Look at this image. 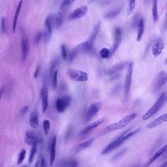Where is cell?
I'll return each instance as SVG.
<instances>
[{
  "label": "cell",
  "mask_w": 167,
  "mask_h": 167,
  "mask_svg": "<svg viewBox=\"0 0 167 167\" xmlns=\"http://www.w3.org/2000/svg\"><path fill=\"white\" fill-rule=\"evenodd\" d=\"M30 124L33 128H37L39 126L38 117L37 112H33L30 115Z\"/></svg>",
  "instance_id": "26"
},
{
  "label": "cell",
  "mask_w": 167,
  "mask_h": 167,
  "mask_svg": "<svg viewBox=\"0 0 167 167\" xmlns=\"http://www.w3.org/2000/svg\"><path fill=\"white\" fill-rule=\"evenodd\" d=\"M40 96L42 100V110L43 113L46 112L48 107V89L44 87L41 89Z\"/></svg>",
  "instance_id": "15"
},
{
  "label": "cell",
  "mask_w": 167,
  "mask_h": 167,
  "mask_svg": "<svg viewBox=\"0 0 167 167\" xmlns=\"http://www.w3.org/2000/svg\"><path fill=\"white\" fill-rule=\"evenodd\" d=\"M166 151H167V145H166L165 146L162 147L161 149L157 151V152H156L152 157H151L148 161H147L146 164V167L150 166V165L157 159V158H159L162 155H163L164 153L166 152Z\"/></svg>",
  "instance_id": "21"
},
{
  "label": "cell",
  "mask_w": 167,
  "mask_h": 167,
  "mask_svg": "<svg viewBox=\"0 0 167 167\" xmlns=\"http://www.w3.org/2000/svg\"><path fill=\"white\" fill-rule=\"evenodd\" d=\"M28 109H29V107L28 106H26V107H24L20 109V114L22 115H24L26 113V112L28 111Z\"/></svg>",
  "instance_id": "45"
},
{
  "label": "cell",
  "mask_w": 167,
  "mask_h": 167,
  "mask_svg": "<svg viewBox=\"0 0 167 167\" xmlns=\"http://www.w3.org/2000/svg\"><path fill=\"white\" fill-rule=\"evenodd\" d=\"M22 60L25 61L29 51V44L28 39L26 37L23 36L22 39Z\"/></svg>",
  "instance_id": "19"
},
{
  "label": "cell",
  "mask_w": 167,
  "mask_h": 167,
  "mask_svg": "<svg viewBox=\"0 0 167 167\" xmlns=\"http://www.w3.org/2000/svg\"><path fill=\"white\" fill-rule=\"evenodd\" d=\"M167 100V95L165 92H163L160 95L156 102L152 107L146 113L142 116V119L143 120H147L158 112L162 106L166 103Z\"/></svg>",
  "instance_id": "3"
},
{
  "label": "cell",
  "mask_w": 167,
  "mask_h": 167,
  "mask_svg": "<svg viewBox=\"0 0 167 167\" xmlns=\"http://www.w3.org/2000/svg\"><path fill=\"white\" fill-rule=\"evenodd\" d=\"M37 146H32V148L30 149V153L28 159V163L30 165L32 164L34 160L35 154L37 152Z\"/></svg>",
  "instance_id": "31"
},
{
  "label": "cell",
  "mask_w": 167,
  "mask_h": 167,
  "mask_svg": "<svg viewBox=\"0 0 167 167\" xmlns=\"http://www.w3.org/2000/svg\"><path fill=\"white\" fill-rule=\"evenodd\" d=\"M158 0H152V19L154 22H156L158 20Z\"/></svg>",
  "instance_id": "29"
},
{
  "label": "cell",
  "mask_w": 167,
  "mask_h": 167,
  "mask_svg": "<svg viewBox=\"0 0 167 167\" xmlns=\"http://www.w3.org/2000/svg\"><path fill=\"white\" fill-rule=\"evenodd\" d=\"M61 167H78V162L75 159H67L62 160L60 163Z\"/></svg>",
  "instance_id": "22"
},
{
  "label": "cell",
  "mask_w": 167,
  "mask_h": 167,
  "mask_svg": "<svg viewBox=\"0 0 167 167\" xmlns=\"http://www.w3.org/2000/svg\"><path fill=\"white\" fill-rule=\"evenodd\" d=\"M26 155V151L25 149H21V151L20 152V153H19L18 158L17 165H19L23 163L25 158Z\"/></svg>",
  "instance_id": "34"
},
{
  "label": "cell",
  "mask_w": 167,
  "mask_h": 167,
  "mask_svg": "<svg viewBox=\"0 0 167 167\" xmlns=\"http://www.w3.org/2000/svg\"><path fill=\"white\" fill-rule=\"evenodd\" d=\"M94 141V138H91L88 140L86 141L85 142H82V143L78 145L75 148V153H78V152H81V151H83L84 149L87 148L88 147H90L93 144Z\"/></svg>",
  "instance_id": "20"
},
{
  "label": "cell",
  "mask_w": 167,
  "mask_h": 167,
  "mask_svg": "<svg viewBox=\"0 0 167 167\" xmlns=\"http://www.w3.org/2000/svg\"><path fill=\"white\" fill-rule=\"evenodd\" d=\"M4 88H2L0 89V100H1V99L2 96V94H3V92H4Z\"/></svg>",
  "instance_id": "49"
},
{
  "label": "cell",
  "mask_w": 167,
  "mask_h": 167,
  "mask_svg": "<svg viewBox=\"0 0 167 167\" xmlns=\"http://www.w3.org/2000/svg\"><path fill=\"white\" fill-rule=\"evenodd\" d=\"M127 64H128L127 62H123V63H120L118 64L113 65V67L108 68L107 70V74L110 75H113L116 74L117 72L124 69V68L127 67Z\"/></svg>",
  "instance_id": "16"
},
{
  "label": "cell",
  "mask_w": 167,
  "mask_h": 167,
  "mask_svg": "<svg viewBox=\"0 0 167 167\" xmlns=\"http://www.w3.org/2000/svg\"><path fill=\"white\" fill-rule=\"evenodd\" d=\"M50 121L48 120H45L44 121L43 123V130L44 133L46 136L48 135L49 131L50 129Z\"/></svg>",
  "instance_id": "35"
},
{
  "label": "cell",
  "mask_w": 167,
  "mask_h": 167,
  "mask_svg": "<svg viewBox=\"0 0 167 167\" xmlns=\"http://www.w3.org/2000/svg\"><path fill=\"white\" fill-rule=\"evenodd\" d=\"M167 113L162 114V115L160 116L159 117L156 118L155 120H153L152 122L149 123L147 126V128L152 129L157 126H159L160 125H161L164 122L167 121Z\"/></svg>",
  "instance_id": "18"
},
{
  "label": "cell",
  "mask_w": 167,
  "mask_h": 167,
  "mask_svg": "<svg viewBox=\"0 0 167 167\" xmlns=\"http://www.w3.org/2000/svg\"><path fill=\"white\" fill-rule=\"evenodd\" d=\"M127 151V149L124 148V149H123L121 151L119 152H118L116 153L115 155H114L111 158V161H114L118 159V158L121 157V156L123 155L124 154L126 153Z\"/></svg>",
  "instance_id": "37"
},
{
  "label": "cell",
  "mask_w": 167,
  "mask_h": 167,
  "mask_svg": "<svg viewBox=\"0 0 167 167\" xmlns=\"http://www.w3.org/2000/svg\"><path fill=\"white\" fill-rule=\"evenodd\" d=\"M137 114L135 113H131L126 116L117 123H115L107 126L103 129V134H106L113 131L124 128L127 126L131 122H132L133 120H134L137 117Z\"/></svg>",
  "instance_id": "2"
},
{
  "label": "cell",
  "mask_w": 167,
  "mask_h": 167,
  "mask_svg": "<svg viewBox=\"0 0 167 167\" xmlns=\"http://www.w3.org/2000/svg\"><path fill=\"white\" fill-rule=\"evenodd\" d=\"M39 72H40V67H39V66H38V67H37V69L35 70V72H34V78H37L38 76L39 75Z\"/></svg>",
  "instance_id": "46"
},
{
  "label": "cell",
  "mask_w": 167,
  "mask_h": 167,
  "mask_svg": "<svg viewBox=\"0 0 167 167\" xmlns=\"http://www.w3.org/2000/svg\"><path fill=\"white\" fill-rule=\"evenodd\" d=\"M90 52L89 42L86 41L79 44L70 52L68 60L70 62L74 60L76 57L82 52Z\"/></svg>",
  "instance_id": "6"
},
{
  "label": "cell",
  "mask_w": 167,
  "mask_h": 167,
  "mask_svg": "<svg viewBox=\"0 0 167 167\" xmlns=\"http://www.w3.org/2000/svg\"><path fill=\"white\" fill-rule=\"evenodd\" d=\"M75 1V0H63L61 5V10H64L65 9L68 8L72 4L74 3Z\"/></svg>",
  "instance_id": "36"
},
{
  "label": "cell",
  "mask_w": 167,
  "mask_h": 167,
  "mask_svg": "<svg viewBox=\"0 0 167 167\" xmlns=\"http://www.w3.org/2000/svg\"><path fill=\"white\" fill-rule=\"evenodd\" d=\"M87 11H88V6L87 5L81 6L72 12L70 14L68 18L71 20L79 19L84 16V15L86 14Z\"/></svg>",
  "instance_id": "13"
},
{
  "label": "cell",
  "mask_w": 167,
  "mask_h": 167,
  "mask_svg": "<svg viewBox=\"0 0 167 167\" xmlns=\"http://www.w3.org/2000/svg\"><path fill=\"white\" fill-rule=\"evenodd\" d=\"M130 129H127L123 133H121V135H120L116 139L110 143L107 146L104 148V149L101 152V154L102 155H106L109 152H111V151L117 148L118 147L121 146L124 143H126L131 137H133V136L137 134V132L135 130L133 132H129Z\"/></svg>",
  "instance_id": "1"
},
{
  "label": "cell",
  "mask_w": 167,
  "mask_h": 167,
  "mask_svg": "<svg viewBox=\"0 0 167 167\" xmlns=\"http://www.w3.org/2000/svg\"><path fill=\"white\" fill-rule=\"evenodd\" d=\"M95 0H90V2L91 3V2H93Z\"/></svg>",
  "instance_id": "53"
},
{
  "label": "cell",
  "mask_w": 167,
  "mask_h": 167,
  "mask_svg": "<svg viewBox=\"0 0 167 167\" xmlns=\"http://www.w3.org/2000/svg\"><path fill=\"white\" fill-rule=\"evenodd\" d=\"M144 29V21L143 19H141L139 21L137 25V42H140L142 39Z\"/></svg>",
  "instance_id": "24"
},
{
  "label": "cell",
  "mask_w": 167,
  "mask_h": 167,
  "mask_svg": "<svg viewBox=\"0 0 167 167\" xmlns=\"http://www.w3.org/2000/svg\"><path fill=\"white\" fill-rule=\"evenodd\" d=\"M58 70L57 69L54 70L53 72V74H52L51 77L52 78V85L53 88L54 89H57V87L58 84V79H57Z\"/></svg>",
  "instance_id": "33"
},
{
  "label": "cell",
  "mask_w": 167,
  "mask_h": 167,
  "mask_svg": "<svg viewBox=\"0 0 167 167\" xmlns=\"http://www.w3.org/2000/svg\"><path fill=\"white\" fill-rule=\"evenodd\" d=\"M71 132H72V128L71 127H70L69 129H68V131L67 132L65 138L66 139H68L69 137H70Z\"/></svg>",
  "instance_id": "47"
},
{
  "label": "cell",
  "mask_w": 167,
  "mask_h": 167,
  "mask_svg": "<svg viewBox=\"0 0 167 167\" xmlns=\"http://www.w3.org/2000/svg\"><path fill=\"white\" fill-rule=\"evenodd\" d=\"M46 167V160L44 157H41L40 161H39V167Z\"/></svg>",
  "instance_id": "43"
},
{
  "label": "cell",
  "mask_w": 167,
  "mask_h": 167,
  "mask_svg": "<svg viewBox=\"0 0 167 167\" xmlns=\"http://www.w3.org/2000/svg\"><path fill=\"white\" fill-rule=\"evenodd\" d=\"M23 1L21 0L19 2V4L18 5L17 8L15 12V15H14V20L12 24V32L13 33H15L18 18L19 16V14L20 12L22 6L23 5Z\"/></svg>",
  "instance_id": "25"
},
{
  "label": "cell",
  "mask_w": 167,
  "mask_h": 167,
  "mask_svg": "<svg viewBox=\"0 0 167 167\" xmlns=\"http://www.w3.org/2000/svg\"><path fill=\"white\" fill-rule=\"evenodd\" d=\"M56 145H57V136H54L52 139V143L50 144V165L52 166L54 163L56 153Z\"/></svg>",
  "instance_id": "17"
},
{
  "label": "cell",
  "mask_w": 167,
  "mask_h": 167,
  "mask_svg": "<svg viewBox=\"0 0 167 167\" xmlns=\"http://www.w3.org/2000/svg\"><path fill=\"white\" fill-rule=\"evenodd\" d=\"M103 107V103L100 102L93 103L88 108L85 117V121L88 122L90 121L97 115Z\"/></svg>",
  "instance_id": "8"
},
{
  "label": "cell",
  "mask_w": 167,
  "mask_h": 167,
  "mask_svg": "<svg viewBox=\"0 0 167 167\" xmlns=\"http://www.w3.org/2000/svg\"><path fill=\"white\" fill-rule=\"evenodd\" d=\"M99 28H100V23H98L97 25L95 26L91 36L90 38L89 41H88L89 43V47L91 51H92V49H93V44L96 39V37H97L98 32L99 31Z\"/></svg>",
  "instance_id": "23"
},
{
  "label": "cell",
  "mask_w": 167,
  "mask_h": 167,
  "mask_svg": "<svg viewBox=\"0 0 167 167\" xmlns=\"http://www.w3.org/2000/svg\"><path fill=\"white\" fill-rule=\"evenodd\" d=\"M45 25L46 28V31L52 33L53 26H54V15L53 14L48 15V16L47 17L45 20Z\"/></svg>",
  "instance_id": "27"
},
{
  "label": "cell",
  "mask_w": 167,
  "mask_h": 167,
  "mask_svg": "<svg viewBox=\"0 0 167 167\" xmlns=\"http://www.w3.org/2000/svg\"><path fill=\"white\" fill-rule=\"evenodd\" d=\"M1 26H2V30L3 33H5V30H6V28H5V18L3 17L1 21Z\"/></svg>",
  "instance_id": "44"
},
{
  "label": "cell",
  "mask_w": 167,
  "mask_h": 167,
  "mask_svg": "<svg viewBox=\"0 0 167 167\" xmlns=\"http://www.w3.org/2000/svg\"><path fill=\"white\" fill-rule=\"evenodd\" d=\"M115 75V74H114ZM120 77V75H112L111 77L110 80H116V79H118L119 77Z\"/></svg>",
  "instance_id": "48"
},
{
  "label": "cell",
  "mask_w": 167,
  "mask_h": 167,
  "mask_svg": "<svg viewBox=\"0 0 167 167\" xmlns=\"http://www.w3.org/2000/svg\"><path fill=\"white\" fill-rule=\"evenodd\" d=\"M99 56L103 59H108L110 58V51L107 48H102L99 52Z\"/></svg>",
  "instance_id": "32"
},
{
  "label": "cell",
  "mask_w": 167,
  "mask_h": 167,
  "mask_svg": "<svg viewBox=\"0 0 167 167\" xmlns=\"http://www.w3.org/2000/svg\"><path fill=\"white\" fill-rule=\"evenodd\" d=\"M61 51L62 57L64 60H66L68 58V54L67 51V48L65 45H62L61 47Z\"/></svg>",
  "instance_id": "39"
},
{
  "label": "cell",
  "mask_w": 167,
  "mask_h": 167,
  "mask_svg": "<svg viewBox=\"0 0 167 167\" xmlns=\"http://www.w3.org/2000/svg\"><path fill=\"white\" fill-rule=\"evenodd\" d=\"M25 134V141L28 145L32 147L37 146L38 144L43 143V138L37 132L29 129L26 131Z\"/></svg>",
  "instance_id": "4"
},
{
  "label": "cell",
  "mask_w": 167,
  "mask_h": 167,
  "mask_svg": "<svg viewBox=\"0 0 167 167\" xmlns=\"http://www.w3.org/2000/svg\"><path fill=\"white\" fill-rule=\"evenodd\" d=\"M105 120H106V118H101L100 119L96 121L95 122L92 123V124L88 125L84 129H83L81 132L80 135L82 136H84L88 135V133H89L90 132H91L92 130L103 124L104 123Z\"/></svg>",
  "instance_id": "14"
},
{
  "label": "cell",
  "mask_w": 167,
  "mask_h": 167,
  "mask_svg": "<svg viewBox=\"0 0 167 167\" xmlns=\"http://www.w3.org/2000/svg\"><path fill=\"white\" fill-rule=\"evenodd\" d=\"M152 40L150 41L149 42H148V44L147 45V47H146V49L144 50V57H146L148 54V52L150 51V49L151 48V45H152Z\"/></svg>",
  "instance_id": "40"
},
{
  "label": "cell",
  "mask_w": 167,
  "mask_h": 167,
  "mask_svg": "<svg viewBox=\"0 0 167 167\" xmlns=\"http://www.w3.org/2000/svg\"><path fill=\"white\" fill-rule=\"evenodd\" d=\"M67 74L72 80L75 82H86L88 80V75L82 70L69 69L67 70Z\"/></svg>",
  "instance_id": "7"
},
{
  "label": "cell",
  "mask_w": 167,
  "mask_h": 167,
  "mask_svg": "<svg viewBox=\"0 0 167 167\" xmlns=\"http://www.w3.org/2000/svg\"><path fill=\"white\" fill-rule=\"evenodd\" d=\"M39 161H38L35 164V166L34 167H39Z\"/></svg>",
  "instance_id": "51"
},
{
  "label": "cell",
  "mask_w": 167,
  "mask_h": 167,
  "mask_svg": "<svg viewBox=\"0 0 167 167\" xmlns=\"http://www.w3.org/2000/svg\"><path fill=\"white\" fill-rule=\"evenodd\" d=\"M71 101V97L68 95L57 98L55 102V107L58 112L63 113L70 107Z\"/></svg>",
  "instance_id": "5"
},
{
  "label": "cell",
  "mask_w": 167,
  "mask_h": 167,
  "mask_svg": "<svg viewBox=\"0 0 167 167\" xmlns=\"http://www.w3.org/2000/svg\"><path fill=\"white\" fill-rule=\"evenodd\" d=\"M29 167V166H26V165H25V166H22V167Z\"/></svg>",
  "instance_id": "52"
},
{
  "label": "cell",
  "mask_w": 167,
  "mask_h": 167,
  "mask_svg": "<svg viewBox=\"0 0 167 167\" xmlns=\"http://www.w3.org/2000/svg\"><path fill=\"white\" fill-rule=\"evenodd\" d=\"M120 12H121V9H118L114 10V11H113V12H111L107 13L105 15V17H106V18L112 19V18L117 16V15L119 14Z\"/></svg>",
  "instance_id": "38"
},
{
  "label": "cell",
  "mask_w": 167,
  "mask_h": 167,
  "mask_svg": "<svg viewBox=\"0 0 167 167\" xmlns=\"http://www.w3.org/2000/svg\"><path fill=\"white\" fill-rule=\"evenodd\" d=\"M122 33L121 28H117L115 30V40L114 42L113 43L112 47L110 49V58L112 57L113 54H114L116 51L117 50L118 48L119 47L122 40Z\"/></svg>",
  "instance_id": "11"
},
{
  "label": "cell",
  "mask_w": 167,
  "mask_h": 167,
  "mask_svg": "<svg viewBox=\"0 0 167 167\" xmlns=\"http://www.w3.org/2000/svg\"><path fill=\"white\" fill-rule=\"evenodd\" d=\"M58 63V61L57 60L54 61L53 62V63L52 64L51 67H50V76H51L52 74H53V72H54L55 68L57 67V65Z\"/></svg>",
  "instance_id": "41"
},
{
  "label": "cell",
  "mask_w": 167,
  "mask_h": 167,
  "mask_svg": "<svg viewBox=\"0 0 167 167\" xmlns=\"http://www.w3.org/2000/svg\"><path fill=\"white\" fill-rule=\"evenodd\" d=\"M167 83V76L164 71H161L157 74L153 85V91L155 93H157L162 87Z\"/></svg>",
  "instance_id": "10"
},
{
  "label": "cell",
  "mask_w": 167,
  "mask_h": 167,
  "mask_svg": "<svg viewBox=\"0 0 167 167\" xmlns=\"http://www.w3.org/2000/svg\"><path fill=\"white\" fill-rule=\"evenodd\" d=\"M167 167V162H165L164 163L161 165L160 166H158L157 167Z\"/></svg>",
  "instance_id": "50"
},
{
  "label": "cell",
  "mask_w": 167,
  "mask_h": 167,
  "mask_svg": "<svg viewBox=\"0 0 167 167\" xmlns=\"http://www.w3.org/2000/svg\"><path fill=\"white\" fill-rule=\"evenodd\" d=\"M42 36H43V34L42 33V32H40L38 33V34H37L36 37H35V40H34V43L35 44H38L39 43Z\"/></svg>",
  "instance_id": "42"
},
{
  "label": "cell",
  "mask_w": 167,
  "mask_h": 167,
  "mask_svg": "<svg viewBox=\"0 0 167 167\" xmlns=\"http://www.w3.org/2000/svg\"><path fill=\"white\" fill-rule=\"evenodd\" d=\"M53 15H54V25L57 28H61L62 24V21H63L62 14L60 12H57Z\"/></svg>",
  "instance_id": "28"
},
{
  "label": "cell",
  "mask_w": 167,
  "mask_h": 167,
  "mask_svg": "<svg viewBox=\"0 0 167 167\" xmlns=\"http://www.w3.org/2000/svg\"><path fill=\"white\" fill-rule=\"evenodd\" d=\"M128 5L127 6V15H130L133 14L135 9L136 0H128Z\"/></svg>",
  "instance_id": "30"
},
{
  "label": "cell",
  "mask_w": 167,
  "mask_h": 167,
  "mask_svg": "<svg viewBox=\"0 0 167 167\" xmlns=\"http://www.w3.org/2000/svg\"><path fill=\"white\" fill-rule=\"evenodd\" d=\"M164 43L162 38H157L152 44L151 52L155 56L159 55L164 48Z\"/></svg>",
  "instance_id": "12"
},
{
  "label": "cell",
  "mask_w": 167,
  "mask_h": 167,
  "mask_svg": "<svg viewBox=\"0 0 167 167\" xmlns=\"http://www.w3.org/2000/svg\"><path fill=\"white\" fill-rule=\"evenodd\" d=\"M132 75H133V63L130 62L127 64L126 79L124 82V95L126 99L127 98L130 93L131 81H132Z\"/></svg>",
  "instance_id": "9"
}]
</instances>
